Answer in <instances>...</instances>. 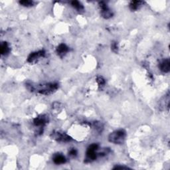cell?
Here are the masks:
<instances>
[{
  "label": "cell",
  "mask_w": 170,
  "mask_h": 170,
  "mask_svg": "<svg viewBox=\"0 0 170 170\" xmlns=\"http://www.w3.org/2000/svg\"><path fill=\"white\" fill-rule=\"evenodd\" d=\"M72 6L73 7H75L76 10H78L79 11H83L84 10V7L82 5L81 3H80L79 2L77 1H73L71 2Z\"/></svg>",
  "instance_id": "cell-13"
},
{
  "label": "cell",
  "mask_w": 170,
  "mask_h": 170,
  "mask_svg": "<svg viewBox=\"0 0 170 170\" xmlns=\"http://www.w3.org/2000/svg\"><path fill=\"white\" fill-rule=\"evenodd\" d=\"M10 47L7 42H3L0 46V51L2 55H6L10 52Z\"/></svg>",
  "instance_id": "cell-11"
},
{
  "label": "cell",
  "mask_w": 170,
  "mask_h": 170,
  "mask_svg": "<svg viewBox=\"0 0 170 170\" xmlns=\"http://www.w3.org/2000/svg\"><path fill=\"white\" fill-rule=\"evenodd\" d=\"M68 47L65 44H60L56 48V52H57V54L59 56H60V57H62V56L65 55L68 51Z\"/></svg>",
  "instance_id": "cell-9"
},
{
  "label": "cell",
  "mask_w": 170,
  "mask_h": 170,
  "mask_svg": "<svg viewBox=\"0 0 170 170\" xmlns=\"http://www.w3.org/2000/svg\"><path fill=\"white\" fill-rule=\"evenodd\" d=\"M99 149V145L96 144H93L88 147L87 151V158L86 162H91L96 159L98 156V153L96 151Z\"/></svg>",
  "instance_id": "cell-3"
},
{
  "label": "cell",
  "mask_w": 170,
  "mask_h": 170,
  "mask_svg": "<svg viewBox=\"0 0 170 170\" xmlns=\"http://www.w3.org/2000/svg\"><path fill=\"white\" fill-rule=\"evenodd\" d=\"M51 137L58 142H68L71 140V137L66 133L60 132H54L51 133Z\"/></svg>",
  "instance_id": "cell-4"
},
{
  "label": "cell",
  "mask_w": 170,
  "mask_h": 170,
  "mask_svg": "<svg viewBox=\"0 0 170 170\" xmlns=\"http://www.w3.org/2000/svg\"><path fill=\"white\" fill-rule=\"evenodd\" d=\"M126 132L124 129H118L112 132L108 136V140L115 144H122L126 139Z\"/></svg>",
  "instance_id": "cell-2"
},
{
  "label": "cell",
  "mask_w": 170,
  "mask_h": 170,
  "mask_svg": "<svg viewBox=\"0 0 170 170\" xmlns=\"http://www.w3.org/2000/svg\"><path fill=\"white\" fill-rule=\"evenodd\" d=\"M19 3L23 6L31 7L33 5V2L29 1V0H24V1H20Z\"/></svg>",
  "instance_id": "cell-14"
},
{
  "label": "cell",
  "mask_w": 170,
  "mask_h": 170,
  "mask_svg": "<svg viewBox=\"0 0 170 170\" xmlns=\"http://www.w3.org/2000/svg\"><path fill=\"white\" fill-rule=\"evenodd\" d=\"M159 68L160 71H161L164 72H169L170 70V60L169 59H165L160 63L159 64Z\"/></svg>",
  "instance_id": "cell-8"
},
{
  "label": "cell",
  "mask_w": 170,
  "mask_h": 170,
  "mask_svg": "<svg viewBox=\"0 0 170 170\" xmlns=\"http://www.w3.org/2000/svg\"><path fill=\"white\" fill-rule=\"evenodd\" d=\"M96 81L98 83L99 86H104L105 84V80L104 79L102 76H98L96 79Z\"/></svg>",
  "instance_id": "cell-15"
},
{
  "label": "cell",
  "mask_w": 170,
  "mask_h": 170,
  "mask_svg": "<svg viewBox=\"0 0 170 170\" xmlns=\"http://www.w3.org/2000/svg\"><path fill=\"white\" fill-rule=\"evenodd\" d=\"M44 55H45V52H44V50H41L37 52H32V53H31L29 56H28L27 61L30 63H33L37 61L39 58L43 57Z\"/></svg>",
  "instance_id": "cell-6"
},
{
  "label": "cell",
  "mask_w": 170,
  "mask_h": 170,
  "mask_svg": "<svg viewBox=\"0 0 170 170\" xmlns=\"http://www.w3.org/2000/svg\"><path fill=\"white\" fill-rule=\"evenodd\" d=\"M69 153V155L71 156H73L74 157V156H76V154H77V152H76V149H71L69 153Z\"/></svg>",
  "instance_id": "cell-17"
},
{
  "label": "cell",
  "mask_w": 170,
  "mask_h": 170,
  "mask_svg": "<svg viewBox=\"0 0 170 170\" xmlns=\"http://www.w3.org/2000/svg\"><path fill=\"white\" fill-rule=\"evenodd\" d=\"M100 7V14L102 15V17L104 19H110L112 17L113 13L112 11L109 9L107 4L104 2H100L99 3Z\"/></svg>",
  "instance_id": "cell-5"
},
{
  "label": "cell",
  "mask_w": 170,
  "mask_h": 170,
  "mask_svg": "<svg viewBox=\"0 0 170 170\" xmlns=\"http://www.w3.org/2000/svg\"><path fill=\"white\" fill-rule=\"evenodd\" d=\"M142 4V2L140 1H132L129 3V8L132 11L137 10Z\"/></svg>",
  "instance_id": "cell-12"
},
{
  "label": "cell",
  "mask_w": 170,
  "mask_h": 170,
  "mask_svg": "<svg viewBox=\"0 0 170 170\" xmlns=\"http://www.w3.org/2000/svg\"><path fill=\"white\" fill-rule=\"evenodd\" d=\"M47 122H48L47 117L43 115V116H38L36 118H35L33 123L35 126L42 128L47 123Z\"/></svg>",
  "instance_id": "cell-7"
},
{
  "label": "cell",
  "mask_w": 170,
  "mask_h": 170,
  "mask_svg": "<svg viewBox=\"0 0 170 170\" xmlns=\"http://www.w3.org/2000/svg\"><path fill=\"white\" fill-rule=\"evenodd\" d=\"M53 162L56 165L63 164L66 162V158L63 155L60 153H56L53 156Z\"/></svg>",
  "instance_id": "cell-10"
},
{
  "label": "cell",
  "mask_w": 170,
  "mask_h": 170,
  "mask_svg": "<svg viewBox=\"0 0 170 170\" xmlns=\"http://www.w3.org/2000/svg\"><path fill=\"white\" fill-rule=\"evenodd\" d=\"M111 48L112 50L115 52H118V44H117L116 42H112L111 44Z\"/></svg>",
  "instance_id": "cell-16"
},
{
  "label": "cell",
  "mask_w": 170,
  "mask_h": 170,
  "mask_svg": "<svg viewBox=\"0 0 170 170\" xmlns=\"http://www.w3.org/2000/svg\"><path fill=\"white\" fill-rule=\"evenodd\" d=\"M27 87L31 92H36L39 94L48 95L57 90L59 84L57 83H45L34 84L33 83L27 84Z\"/></svg>",
  "instance_id": "cell-1"
},
{
  "label": "cell",
  "mask_w": 170,
  "mask_h": 170,
  "mask_svg": "<svg viewBox=\"0 0 170 170\" xmlns=\"http://www.w3.org/2000/svg\"><path fill=\"white\" fill-rule=\"evenodd\" d=\"M114 169H129L128 167H126V166H120V165H116L114 168Z\"/></svg>",
  "instance_id": "cell-18"
}]
</instances>
